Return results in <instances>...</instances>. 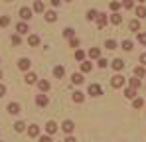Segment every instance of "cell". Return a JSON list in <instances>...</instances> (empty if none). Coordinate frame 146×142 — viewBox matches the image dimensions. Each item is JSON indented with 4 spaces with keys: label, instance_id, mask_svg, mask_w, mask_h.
Instances as JSON below:
<instances>
[{
    "label": "cell",
    "instance_id": "d6986e66",
    "mask_svg": "<svg viewBox=\"0 0 146 142\" xmlns=\"http://www.w3.org/2000/svg\"><path fill=\"white\" fill-rule=\"evenodd\" d=\"M44 10H46L44 2H42V0H36V2H34V12H44Z\"/></svg>",
    "mask_w": 146,
    "mask_h": 142
},
{
    "label": "cell",
    "instance_id": "603a6c76",
    "mask_svg": "<svg viewBox=\"0 0 146 142\" xmlns=\"http://www.w3.org/2000/svg\"><path fill=\"white\" fill-rule=\"evenodd\" d=\"M46 20H48V22H55V20H57V14H55L53 10H48V12H46Z\"/></svg>",
    "mask_w": 146,
    "mask_h": 142
},
{
    "label": "cell",
    "instance_id": "ac0fdd59",
    "mask_svg": "<svg viewBox=\"0 0 146 142\" xmlns=\"http://www.w3.org/2000/svg\"><path fill=\"white\" fill-rule=\"evenodd\" d=\"M46 130H48V134H53V132L57 130V124H55L53 120H49L48 124H46Z\"/></svg>",
    "mask_w": 146,
    "mask_h": 142
},
{
    "label": "cell",
    "instance_id": "5b68a950",
    "mask_svg": "<svg viewBox=\"0 0 146 142\" xmlns=\"http://www.w3.org/2000/svg\"><path fill=\"white\" fill-rule=\"evenodd\" d=\"M20 18H22V20H30V18H32V10H30V8H28V6H22V8H20Z\"/></svg>",
    "mask_w": 146,
    "mask_h": 142
},
{
    "label": "cell",
    "instance_id": "484cf974",
    "mask_svg": "<svg viewBox=\"0 0 146 142\" xmlns=\"http://www.w3.org/2000/svg\"><path fill=\"white\" fill-rule=\"evenodd\" d=\"M136 16H138V18H144L146 16V6H142V4L136 6Z\"/></svg>",
    "mask_w": 146,
    "mask_h": 142
},
{
    "label": "cell",
    "instance_id": "7c38bea8",
    "mask_svg": "<svg viewBox=\"0 0 146 142\" xmlns=\"http://www.w3.org/2000/svg\"><path fill=\"white\" fill-rule=\"evenodd\" d=\"M38 87H40V91H44V93H48L49 91V81H46V79H42V81H38Z\"/></svg>",
    "mask_w": 146,
    "mask_h": 142
},
{
    "label": "cell",
    "instance_id": "f6af8a7d",
    "mask_svg": "<svg viewBox=\"0 0 146 142\" xmlns=\"http://www.w3.org/2000/svg\"><path fill=\"white\" fill-rule=\"evenodd\" d=\"M140 63H142V65H146V53H142V55H140Z\"/></svg>",
    "mask_w": 146,
    "mask_h": 142
},
{
    "label": "cell",
    "instance_id": "836d02e7",
    "mask_svg": "<svg viewBox=\"0 0 146 142\" xmlns=\"http://www.w3.org/2000/svg\"><path fill=\"white\" fill-rule=\"evenodd\" d=\"M122 49H124V51H130V49H132V42H130V40H124V42H122Z\"/></svg>",
    "mask_w": 146,
    "mask_h": 142
},
{
    "label": "cell",
    "instance_id": "4dcf8cb0",
    "mask_svg": "<svg viewBox=\"0 0 146 142\" xmlns=\"http://www.w3.org/2000/svg\"><path fill=\"white\" fill-rule=\"evenodd\" d=\"M97 18H99L97 10H89V12H87V20H97Z\"/></svg>",
    "mask_w": 146,
    "mask_h": 142
},
{
    "label": "cell",
    "instance_id": "cb8c5ba5",
    "mask_svg": "<svg viewBox=\"0 0 146 142\" xmlns=\"http://www.w3.org/2000/svg\"><path fill=\"white\" fill-rule=\"evenodd\" d=\"M132 107H134V109H142V107H144V101H142V97H136V99L132 101Z\"/></svg>",
    "mask_w": 146,
    "mask_h": 142
},
{
    "label": "cell",
    "instance_id": "d590c367",
    "mask_svg": "<svg viewBox=\"0 0 146 142\" xmlns=\"http://www.w3.org/2000/svg\"><path fill=\"white\" fill-rule=\"evenodd\" d=\"M105 47H107V49H115V47H117V42H115V40H107V42H105Z\"/></svg>",
    "mask_w": 146,
    "mask_h": 142
},
{
    "label": "cell",
    "instance_id": "e575fe53",
    "mask_svg": "<svg viewBox=\"0 0 146 142\" xmlns=\"http://www.w3.org/2000/svg\"><path fill=\"white\" fill-rule=\"evenodd\" d=\"M8 24H10V16H0V26L2 28H6Z\"/></svg>",
    "mask_w": 146,
    "mask_h": 142
},
{
    "label": "cell",
    "instance_id": "4316f807",
    "mask_svg": "<svg viewBox=\"0 0 146 142\" xmlns=\"http://www.w3.org/2000/svg\"><path fill=\"white\" fill-rule=\"evenodd\" d=\"M128 28H130L132 32H138V30H140V20H132V22L128 24Z\"/></svg>",
    "mask_w": 146,
    "mask_h": 142
},
{
    "label": "cell",
    "instance_id": "d6a6232c",
    "mask_svg": "<svg viewBox=\"0 0 146 142\" xmlns=\"http://www.w3.org/2000/svg\"><path fill=\"white\" fill-rule=\"evenodd\" d=\"M111 22H113V24H121L122 22V16H121V14H111Z\"/></svg>",
    "mask_w": 146,
    "mask_h": 142
},
{
    "label": "cell",
    "instance_id": "52a82bcc",
    "mask_svg": "<svg viewBox=\"0 0 146 142\" xmlns=\"http://www.w3.org/2000/svg\"><path fill=\"white\" fill-rule=\"evenodd\" d=\"M36 103H38V107H48L49 99L46 95H38V97H36Z\"/></svg>",
    "mask_w": 146,
    "mask_h": 142
},
{
    "label": "cell",
    "instance_id": "ba28073f",
    "mask_svg": "<svg viewBox=\"0 0 146 142\" xmlns=\"http://www.w3.org/2000/svg\"><path fill=\"white\" fill-rule=\"evenodd\" d=\"M28 134H30L32 138H36V136H40V126H38V124H32V126L28 128Z\"/></svg>",
    "mask_w": 146,
    "mask_h": 142
},
{
    "label": "cell",
    "instance_id": "9c48e42d",
    "mask_svg": "<svg viewBox=\"0 0 146 142\" xmlns=\"http://www.w3.org/2000/svg\"><path fill=\"white\" fill-rule=\"evenodd\" d=\"M107 22H109V16H107V14H103V12H99V18H97V24H99V28H103V26H107Z\"/></svg>",
    "mask_w": 146,
    "mask_h": 142
},
{
    "label": "cell",
    "instance_id": "e0dca14e",
    "mask_svg": "<svg viewBox=\"0 0 146 142\" xmlns=\"http://www.w3.org/2000/svg\"><path fill=\"white\" fill-rule=\"evenodd\" d=\"M53 75H55L57 79H61V77L65 75V69H63L61 65H55V67H53Z\"/></svg>",
    "mask_w": 146,
    "mask_h": 142
},
{
    "label": "cell",
    "instance_id": "7a4b0ae2",
    "mask_svg": "<svg viewBox=\"0 0 146 142\" xmlns=\"http://www.w3.org/2000/svg\"><path fill=\"white\" fill-rule=\"evenodd\" d=\"M89 95H93V97H99V95H103V89H101V85H99V83H91V85H89Z\"/></svg>",
    "mask_w": 146,
    "mask_h": 142
},
{
    "label": "cell",
    "instance_id": "7bdbcfd3",
    "mask_svg": "<svg viewBox=\"0 0 146 142\" xmlns=\"http://www.w3.org/2000/svg\"><path fill=\"white\" fill-rule=\"evenodd\" d=\"M40 142H53L51 136H40Z\"/></svg>",
    "mask_w": 146,
    "mask_h": 142
},
{
    "label": "cell",
    "instance_id": "2e32d148",
    "mask_svg": "<svg viewBox=\"0 0 146 142\" xmlns=\"http://www.w3.org/2000/svg\"><path fill=\"white\" fill-rule=\"evenodd\" d=\"M89 57H91V59H101V51H99V47H91V49H89Z\"/></svg>",
    "mask_w": 146,
    "mask_h": 142
},
{
    "label": "cell",
    "instance_id": "30bf717a",
    "mask_svg": "<svg viewBox=\"0 0 146 142\" xmlns=\"http://www.w3.org/2000/svg\"><path fill=\"white\" fill-rule=\"evenodd\" d=\"M16 30H18V36H20V34H28V32H30V26L26 22H20L16 26Z\"/></svg>",
    "mask_w": 146,
    "mask_h": 142
},
{
    "label": "cell",
    "instance_id": "ffe728a7",
    "mask_svg": "<svg viewBox=\"0 0 146 142\" xmlns=\"http://www.w3.org/2000/svg\"><path fill=\"white\" fill-rule=\"evenodd\" d=\"M71 81H73V83H75V85H81V83H83L85 79H83V75H81V73H73Z\"/></svg>",
    "mask_w": 146,
    "mask_h": 142
},
{
    "label": "cell",
    "instance_id": "5bb4252c",
    "mask_svg": "<svg viewBox=\"0 0 146 142\" xmlns=\"http://www.w3.org/2000/svg\"><path fill=\"white\" fill-rule=\"evenodd\" d=\"M8 113H10V115H18V113H20V105H18V103H10V105H8Z\"/></svg>",
    "mask_w": 146,
    "mask_h": 142
},
{
    "label": "cell",
    "instance_id": "6da1fadb",
    "mask_svg": "<svg viewBox=\"0 0 146 142\" xmlns=\"http://www.w3.org/2000/svg\"><path fill=\"white\" fill-rule=\"evenodd\" d=\"M111 85H113L115 89H121L122 85H124V77H122L121 73H117V75H113V77H111Z\"/></svg>",
    "mask_w": 146,
    "mask_h": 142
},
{
    "label": "cell",
    "instance_id": "f1b7e54d",
    "mask_svg": "<svg viewBox=\"0 0 146 142\" xmlns=\"http://www.w3.org/2000/svg\"><path fill=\"white\" fill-rule=\"evenodd\" d=\"M140 85H142V81H140L138 77H132V79H130V87H132V89H138Z\"/></svg>",
    "mask_w": 146,
    "mask_h": 142
},
{
    "label": "cell",
    "instance_id": "8d00e7d4",
    "mask_svg": "<svg viewBox=\"0 0 146 142\" xmlns=\"http://www.w3.org/2000/svg\"><path fill=\"white\" fill-rule=\"evenodd\" d=\"M14 128H16V132H22V130H24V128H26V124H24V122H22V120H18V122L14 124Z\"/></svg>",
    "mask_w": 146,
    "mask_h": 142
},
{
    "label": "cell",
    "instance_id": "f35d334b",
    "mask_svg": "<svg viewBox=\"0 0 146 142\" xmlns=\"http://www.w3.org/2000/svg\"><path fill=\"white\" fill-rule=\"evenodd\" d=\"M20 42H22V40H20V36H18V34H16V36H12V44H14V46H20Z\"/></svg>",
    "mask_w": 146,
    "mask_h": 142
},
{
    "label": "cell",
    "instance_id": "bcb514c9",
    "mask_svg": "<svg viewBox=\"0 0 146 142\" xmlns=\"http://www.w3.org/2000/svg\"><path fill=\"white\" fill-rule=\"evenodd\" d=\"M63 142H77V140H75L73 136H67V138H65V140H63Z\"/></svg>",
    "mask_w": 146,
    "mask_h": 142
},
{
    "label": "cell",
    "instance_id": "d4e9b609",
    "mask_svg": "<svg viewBox=\"0 0 146 142\" xmlns=\"http://www.w3.org/2000/svg\"><path fill=\"white\" fill-rule=\"evenodd\" d=\"M144 75H146V71H144V67H142V65L134 67V77H138V79H140V77H144Z\"/></svg>",
    "mask_w": 146,
    "mask_h": 142
},
{
    "label": "cell",
    "instance_id": "277c9868",
    "mask_svg": "<svg viewBox=\"0 0 146 142\" xmlns=\"http://www.w3.org/2000/svg\"><path fill=\"white\" fill-rule=\"evenodd\" d=\"M61 128H63V132H67V134H71L73 130H75V122H73V120H65V122L61 124Z\"/></svg>",
    "mask_w": 146,
    "mask_h": 142
},
{
    "label": "cell",
    "instance_id": "60d3db41",
    "mask_svg": "<svg viewBox=\"0 0 146 142\" xmlns=\"http://www.w3.org/2000/svg\"><path fill=\"white\" fill-rule=\"evenodd\" d=\"M107 65H109V61H107V59H103V57H101V59H99V67H107Z\"/></svg>",
    "mask_w": 146,
    "mask_h": 142
},
{
    "label": "cell",
    "instance_id": "8fae6325",
    "mask_svg": "<svg viewBox=\"0 0 146 142\" xmlns=\"http://www.w3.org/2000/svg\"><path fill=\"white\" fill-rule=\"evenodd\" d=\"M38 44H40V36H36V34H32V36H28V46L36 47Z\"/></svg>",
    "mask_w": 146,
    "mask_h": 142
},
{
    "label": "cell",
    "instance_id": "44dd1931",
    "mask_svg": "<svg viewBox=\"0 0 146 142\" xmlns=\"http://www.w3.org/2000/svg\"><path fill=\"white\" fill-rule=\"evenodd\" d=\"M91 69H93V63H91V61H83V63H81V71H83V73H89Z\"/></svg>",
    "mask_w": 146,
    "mask_h": 142
},
{
    "label": "cell",
    "instance_id": "74e56055",
    "mask_svg": "<svg viewBox=\"0 0 146 142\" xmlns=\"http://www.w3.org/2000/svg\"><path fill=\"white\" fill-rule=\"evenodd\" d=\"M121 6H122V2H111V10H113L115 14H117V10H119Z\"/></svg>",
    "mask_w": 146,
    "mask_h": 142
},
{
    "label": "cell",
    "instance_id": "f546056e",
    "mask_svg": "<svg viewBox=\"0 0 146 142\" xmlns=\"http://www.w3.org/2000/svg\"><path fill=\"white\" fill-rule=\"evenodd\" d=\"M136 40H138L142 46H146V32H138V34H136Z\"/></svg>",
    "mask_w": 146,
    "mask_h": 142
},
{
    "label": "cell",
    "instance_id": "7402d4cb",
    "mask_svg": "<svg viewBox=\"0 0 146 142\" xmlns=\"http://www.w3.org/2000/svg\"><path fill=\"white\" fill-rule=\"evenodd\" d=\"M73 101H75V103H83V101H85V95L81 93V91H75V93H73Z\"/></svg>",
    "mask_w": 146,
    "mask_h": 142
},
{
    "label": "cell",
    "instance_id": "8992f818",
    "mask_svg": "<svg viewBox=\"0 0 146 142\" xmlns=\"http://www.w3.org/2000/svg\"><path fill=\"white\" fill-rule=\"evenodd\" d=\"M30 65H32V61L28 59V57H22V59H18V67L22 71H28L30 69Z\"/></svg>",
    "mask_w": 146,
    "mask_h": 142
},
{
    "label": "cell",
    "instance_id": "7dc6e473",
    "mask_svg": "<svg viewBox=\"0 0 146 142\" xmlns=\"http://www.w3.org/2000/svg\"><path fill=\"white\" fill-rule=\"evenodd\" d=\"M0 79H2V71H0Z\"/></svg>",
    "mask_w": 146,
    "mask_h": 142
},
{
    "label": "cell",
    "instance_id": "b9f144b4",
    "mask_svg": "<svg viewBox=\"0 0 146 142\" xmlns=\"http://www.w3.org/2000/svg\"><path fill=\"white\" fill-rule=\"evenodd\" d=\"M122 6H124V8H134V2L128 0V2H122Z\"/></svg>",
    "mask_w": 146,
    "mask_h": 142
},
{
    "label": "cell",
    "instance_id": "ab89813d",
    "mask_svg": "<svg viewBox=\"0 0 146 142\" xmlns=\"http://www.w3.org/2000/svg\"><path fill=\"white\" fill-rule=\"evenodd\" d=\"M69 46H71V47H79V40H77V38L69 40Z\"/></svg>",
    "mask_w": 146,
    "mask_h": 142
},
{
    "label": "cell",
    "instance_id": "3957f363",
    "mask_svg": "<svg viewBox=\"0 0 146 142\" xmlns=\"http://www.w3.org/2000/svg\"><path fill=\"white\" fill-rule=\"evenodd\" d=\"M124 65H126V63H124L122 59H119V57L111 61V67H113V69H115V71H122V69H124Z\"/></svg>",
    "mask_w": 146,
    "mask_h": 142
},
{
    "label": "cell",
    "instance_id": "1f68e13d",
    "mask_svg": "<svg viewBox=\"0 0 146 142\" xmlns=\"http://www.w3.org/2000/svg\"><path fill=\"white\" fill-rule=\"evenodd\" d=\"M73 34H75V30H73V28H65V30H63V36H65V38H69V40H73Z\"/></svg>",
    "mask_w": 146,
    "mask_h": 142
},
{
    "label": "cell",
    "instance_id": "4fadbf2b",
    "mask_svg": "<svg viewBox=\"0 0 146 142\" xmlns=\"http://www.w3.org/2000/svg\"><path fill=\"white\" fill-rule=\"evenodd\" d=\"M124 97L134 101V99H136V89H132V87H126V89H124Z\"/></svg>",
    "mask_w": 146,
    "mask_h": 142
},
{
    "label": "cell",
    "instance_id": "ee69618b",
    "mask_svg": "<svg viewBox=\"0 0 146 142\" xmlns=\"http://www.w3.org/2000/svg\"><path fill=\"white\" fill-rule=\"evenodd\" d=\"M4 95H6V87L0 83V97H4Z\"/></svg>",
    "mask_w": 146,
    "mask_h": 142
},
{
    "label": "cell",
    "instance_id": "9a60e30c",
    "mask_svg": "<svg viewBox=\"0 0 146 142\" xmlns=\"http://www.w3.org/2000/svg\"><path fill=\"white\" fill-rule=\"evenodd\" d=\"M24 81H26V83H28V85H34V83L38 81V77H36V73H26Z\"/></svg>",
    "mask_w": 146,
    "mask_h": 142
},
{
    "label": "cell",
    "instance_id": "83f0119b",
    "mask_svg": "<svg viewBox=\"0 0 146 142\" xmlns=\"http://www.w3.org/2000/svg\"><path fill=\"white\" fill-rule=\"evenodd\" d=\"M75 59L83 63V61H85V51H83V49H77V51H75Z\"/></svg>",
    "mask_w": 146,
    "mask_h": 142
}]
</instances>
